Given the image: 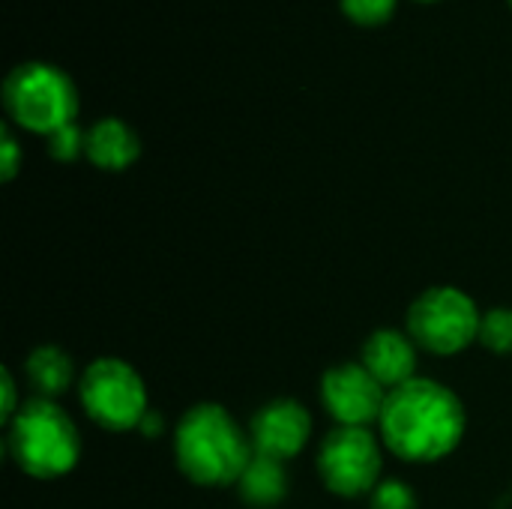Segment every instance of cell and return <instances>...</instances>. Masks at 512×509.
<instances>
[{"mask_svg":"<svg viewBox=\"0 0 512 509\" xmlns=\"http://www.w3.org/2000/svg\"><path fill=\"white\" fill-rule=\"evenodd\" d=\"M18 165H21V147L12 135L9 126L0 129V174L3 180H12L18 174Z\"/></svg>","mask_w":512,"mask_h":509,"instance_id":"cell-18","label":"cell"},{"mask_svg":"<svg viewBox=\"0 0 512 509\" xmlns=\"http://www.w3.org/2000/svg\"><path fill=\"white\" fill-rule=\"evenodd\" d=\"M372 509H417V495L402 480H381L372 492Z\"/></svg>","mask_w":512,"mask_h":509,"instance_id":"cell-17","label":"cell"},{"mask_svg":"<svg viewBox=\"0 0 512 509\" xmlns=\"http://www.w3.org/2000/svg\"><path fill=\"white\" fill-rule=\"evenodd\" d=\"M84 156L102 171H123L141 156V138L129 123L117 117H105L87 129Z\"/></svg>","mask_w":512,"mask_h":509,"instance_id":"cell-11","label":"cell"},{"mask_svg":"<svg viewBox=\"0 0 512 509\" xmlns=\"http://www.w3.org/2000/svg\"><path fill=\"white\" fill-rule=\"evenodd\" d=\"M27 381L33 384L39 399H57L72 387L75 366L72 357L57 345H42L27 357Z\"/></svg>","mask_w":512,"mask_h":509,"instance_id":"cell-12","label":"cell"},{"mask_svg":"<svg viewBox=\"0 0 512 509\" xmlns=\"http://www.w3.org/2000/svg\"><path fill=\"white\" fill-rule=\"evenodd\" d=\"M84 147H87V132L78 129L75 123H69V126H63V129H57V132L48 135V153H51L57 162H72V159H78V156L84 153Z\"/></svg>","mask_w":512,"mask_h":509,"instance_id":"cell-16","label":"cell"},{"mask_svg":"<svg viewBox=\"0 0 512 509\" xmlns=\"http://www.w3.org/2000/svg\"><path fill=\"white\" fill-rule=\"evenodd\" d=\"M387 393L390 390L363 363L333 366L321 381V402L339 426L366 429L369 423H378Z\"/></svg>","mask_w":512,"mask_h":509,"instance_id":"cell-8","label":"cell"},{"mask_svg":"<svg viewBox=\"0 0 512 509\" xmlns=\"http://www.w3.org/2000/svg\"><path fill=\"white\" fill-rule=\"evenodd\" d=\"M0 390H3V411H0V420L3 423H9L15 414H18V393H15V378H12V372L9 369H3V375H0Z\"/></svg>","mask_w":512,"mask_h":509,"instance_id":"cell-19","label":"cell"},{"mask_svg":"<svg viewBox=\"0 0 512 509\" xmlns=\"http://www.w3.org/2000/svg\"><path fill=\"white\" fill-rule=\"evenodd\" d=\"M3 108L27 132L51 135L78 114V90L72 78L42 60L18 63L3 81Z\"/></svg>","mask_w":512,"mask_h":509,"instance_id":"cell-4","label":"cell"},{"mask_svg":"<svg viewBox=\"0 0 512 509\" xmlns=\"http://www.w3.org/2000/svg\"><path fill=\"white\" fill-rule=\"evenodd\" d=\"M312 435V417L297 399H273L252 417L249 441L258 456L285 462L303 453Z\"/></svg>","mask_w":512,"mask_h":509,"instance_id":"cell-9","label":"cell"},{"mask_svg":"<svg viewBox=\"0 0 512 509\" xmlns=\"http://www.w3.org/2000/svg\"><path fill=\"white\" fill-rule=\"evenodd\" d=\"M381 435L390 453L405 462H438L450 456L465 435L462 399L432 378H414L387 393Z\"/></svg>","mask_w":512,"mask_h":509,"instance_id":"cell-1","label":"cell"},{"mask_svg":"<svg viewBox=\"0 0 512 509\" xmlns=\"http://www.w3.org/2000/svg\"><path fill=\"white\" fill-rule=\"evenodd\" d=\"M510 6H512V0H510Z\"/></svg>","mask_w":512,"mask_h":509,"instance_id":"cell-22","label":"cell"},{"mask_svg":"<svg viewBox=\"0 0 512 509\" xmlns=\"http://www.w3.org/2000/svg\"><path fill=\"white\" fill-rule=\"evenodd\" d=\"M144 435H150V438H156L159 435V429H162V420H159V414L156 411H147V417L141 420V426H138Z\"/></svg>","mask_w":512,"mask_h":509,"instance_id":"cell-20","label":"cell"},{"mask_svg":"<svg viewBox=\"0 0 512 509\" xmlns=\"http://www.w3.org/2000/svg\"><path fill=\"white\" fill-rule=\"evenodd\" d=\"M480 342L495 354H512V309H489L483 315Z\"/></svg>","mask_w":512,"mask_h":509,"instance_id":"cell-14","label":"cell"},{"mask_svg":"<svg viewBox=\"0 0 512 509\" xmlns=\"http://www.w3.org/2000/svg\"><path fill=\"white\" fill-rule=\"evenodd\" d=\"M78 396L87 417L111 432L138 429L150 411L141 375L117 357L93 360L81 375Z\"/></svg>","mask_w":512,"mask_h":509,"instance_id":"cell-6","label":"cell"},{"mask_svg":"<svg viewBox=\"0 0 512 509\" xmlns=\"http://www.w3.org/2000/svg\"><path fill=\"white\" fill-rule=\"evenodd\" d=\"M420 3H438V0H420Z\"/></svg>","mask_w":512,"mask_h":509,"instance_id":"cell-21","label":"cell"},{"mask_svg":"<svg viewBox=\"0 0 512 509\" xmlns=\"http://www.w3.org/2000/svg\"><path fill=\"white\" fill-rule=\"evenodd\" d=\"M363 366L387 390H396L417 378V342L399 330H375L363 345Z\"/></svg>","mask_w":512,"mask_h":509,"instance_id":"cell-10","label":"cell"},{"mask_svg":"<svg viewBox=\"0 0 512 509\" xmlns=\"http://www.w3.org/2000/svg\"><path fill=\"white\" fill-rule=\"evenodd\" d=\"M237 486H240L243 501L258 509L276 507L288 495V477H285L282 462L267 459V456H258V453L246 465V471L237 480Z\"/></svg>","mask_w":512,"mask_h":509,"instance_id":"cell-13","label":"cell"},{"mask_svg":"<svg viewBox=\"0 0 512 509\" xmlns=\"http://www.w3.org/2000/svg\"><path fill=\"white\" fill-rule=\"evenodd\" d=\"M180 471L198 486H231L243 477L255 450L237 420L213 402L189 408L174 429Z\"/></svg>","mask_w":512,"mask_h":509,"instance_id":"cell-2","label":"cell"},{"mask_svg":"<svg viewBox=\"0 0 512 509\" xmlns=\"http://www.w3.org/2000/svg\"><path fill=\"white\" fill-rule=\"evenodd\" d=\"M342 3V12L360 24V27H378V24H387L396 12V3L399 0H339Z\"/></svg>","mask_w":512,"mask_h":509,"instance_id":"cell-15","label":"cell"},{"mask_svg":"<svg viewBox=\"0 0 512 509\" xmlns=\"http://www.w3.org/2000/svg\"><path fill=\"white\" fill-rule=\"evenodd\" d=\"M9 426V453L15 465L36 477L54 480L69 474L81 456V435L72 417L54 399H27Z\"/></svg>","mask_w":512,"mask_h":509,"instance_id":"cell-3","label":"cell"},{"mask_svg":"<svg viewBox=\"0 0 512 509\" xmlns=\"http://www.w3.org/2000/svg\"><path fill=\"white\" fill-rule=\"evenodd\" d=\"M480 324L483 315L477 303L450 285L423 291L408 309V336L438 357L465 351L474 339H480Z\"/></svg>","mask_w":512,"mask_h":509,"instance_id":"cell-5","label":"cell"},{"mask_svg":"<svg viewBox=\"0 0 512 509\" xmlns=\"http://www.w3.org/2000/svg\"><path fill=\"white\" fill-rule=\"evenodd\" d=\"M381 444L369 429L339 426L333 429L318 450V471L330 492L342 498H360L375 492L381 483Z\"/></svg>","mask_w":512,"mask_h":509,"instance_id":"cell-7","label":"cell"}]
</instances>
